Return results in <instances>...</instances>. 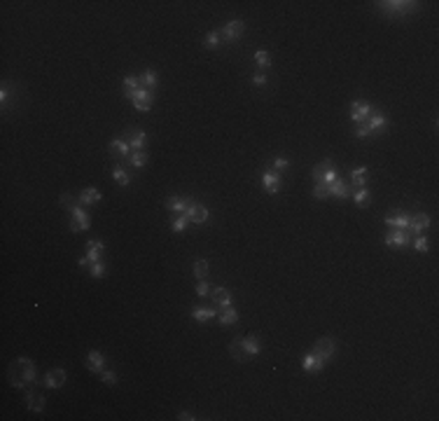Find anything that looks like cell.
<instances>
[{
  "mask_svg": "<svg viewBox=\"0 0 439 421\" xmlns=\"http://www.w3.org/2000/svg\"><path fill=\"white\" fill-rule=\"evenodd\" d=\"M330 194L332 196H337V199H348L351 196V190H348V185H346L344 180H334V182H330Z\"/></svg>",
  "mask_w": 439,
  "mask_h": 421,
  "instance_id": "25",
  "label": "cell"
},
{
  "mask_svg": "<svg viewBox=\"0 0 439 421\" xmlns=\"http://www.w3.org/2000/svg\"><path fill=\"white\" fill-rule=\"evenodd\" d=\"M110 152L115 154L117 160H126L131 154V146L126 143V140H122V138H115L112 143H110Z\"/></svg>",
  "mask_w": 439,
  "mask_h": 421,
  "instance_id": "20",
  "label": "cell"
},
{
  "mask_svg": "<svg viewBox=\"0 0 439 421\" xmlns=\"http://www.w3.org/2000/svg\"><path fill=\"white\" fill-rule=\"evenodd\" d=\"M101 377H103V382H105V384H117V374L115 372H110V370H105V372H101Z\"/></svg>",
  "mask_w": 439,
  "mask_h": 421,
  "instance_id": "44",
  "label": "cell"
},
{
  "mask_svg": "<svg viewBox=\"0 0 439 421\" xmlns=\"http://www.w3.org/2000/svg\"><path fill=\"white\" fill-rule=\"evenodd\" d=\"M103 363H105V358H103L101 351H89L86 354V368H89V372H103Z\"/></svg>",
  "mask_w": 439,
  "mask_h": 421,
  "instance_id": "21",
  "label": "cell"
},
{
  "mask_svg": "<svg viewBox=\"0 0 439 421\" xmlns=\"http://www.w3.org/2000/svg\"><path fill=\"white\" fill-rule=\"evenodd\" d=\"M101 253H103V241L91 239L89 244H86V255L79 260V264H94V262H98Z\"/></svg>",
  "mask_w": 439,
  "mask_h": 421,
  "instance_id": "10",
  "label": "cell"
},
{
  "mask_svg": "<svg viewBox=\"0 0 439 421\" xmlns=\"http://www.w3.org/2000/svg\"><path fill=\"white\" fill-rule=\"evenodd\" d=\"M383 241H386V246H390V248H393V246H395V248L397 246H407V244L411 241V234L407 232V230H390V232L386 234V239H383Z\"/></svg>",
  "mask_w": 439,
  "mask_h": 421,
  "instance_id": "11",
  "label": "cell"
},
{
  "mask_svg": "<svg viewBox=\"0 0 439 421\" xmlns=\"http://www.w3.org/2000/svg\"><path fill=\"white\" fill-rule=\"evenodd\" d=\"M255 64H257L259 68H269V66H271L269 52H264V50H257V52H255Z\"/></svg>",
  "mask_w": 439,
  "mask_h": 421,
  "instance_id": "36",
  "label": "cell"
},
{
  "mask_svg": "<svg viewBox=\"0 0 439 421\" xmlns=\"http://www.w3.org/2000/svg\"><path fill=\"white\" fill-rule=\"evenodd\" d=\"M138 80H140V87L150 89V92L157 87V73L154 70H143V73L138 75Z\"/></svg>",
  "mask_w": 439,
  "mask_h": 421,
  "instance_id": "27",
  "label": "cell"
},
{
  "mask_svg": "<svg viewBox=\"0 0 439 421\" xmlns=\"http://www.w3.org/2000/svg\"><path fill=\"white\" fill-rule=\"evenodd\" d=\"M234 320H238V312H236V309H231V306H227V309H222V316H220V323H222V326H231Z\"/></svg>",
  "mask_w": 439,
  "mask_h": 421,
  "instance_id": "31",
  "label": "cell"
},
{
  "mask_svg": "<svg viewBox=\"0 0 439 421\" xmlns=\"http://www.w3.org/2000/svg\"><path fill=\"white\" fill-rule=\"evenodd\" d=\"M313 196H316V199H327V196H330V185H327V182H316Z\"/></svg>",
  "mask_w": 439,
  "mask_h": 421,
  "instance_id": "38",
  "label": "cell"
},
{
  "mask_svg": "<svg viewBox=\"0 0 439 421\" xmlns=\"http://www.w3.org/2000/svg\"><path fill=\"white\" fill-rule=\"evenodd\" d=\"M372 196H369V190L367 188H360L358 192H353V202H355V206H365V204L369 202Z\"/></svg>",
  "mask_w": 439,
  "mask_h": 421,
  "instance_id": "34",
  "label": "cell"
},
{
  "mask_svg": "<svg viewBox=\"0 0 439 421\" xmlns=\"http://www.w3.org/2000/svg\"><path fill=\"white\" fill-rule=\"evenodd\" d=\"M189 202H192V199H182V196H168V199H166V210H171V213H178V216H182V213L187 210Z\"/></svg>",
  "mask_w": 439,
  "mask_h": 421,
  "instance_id": "18",
  "label": "cell"
},
{
  "mask_svg": "<svg viewBox=\"0 0 439 421\" xmlns=\"http://www.w3.org/2000/svg\"><path fill=\"white\" fill-rule=\"evenodd\" d=\"M313 354H318L323 360H330V358L337 354V344H334L332 337H320V340L316 342V346H313Z\"/></svg>",
  "mask_w": 439,
  "mask_h": 421,
  "instance_id": "7",
  "label": "cell"
},
{
  "mask_svg": "<svg viewBox=\"0 0 439 421\" xmlns=\"http://www.w3.org/2000/svg\"><path fill=\"white\" fill-rule=\"evenodd\" d=\"M105 269H108V267H105V262L98 260V262H94V264H91V269H89V272H91V276H96V278H98V276L105 274Z\"/></svg>",
  "mask_w": 439,
  "mask_h": 421,
  "instance_id": "41",
  "label": "cell"
},
{
  "mask_svg": "<svg viewBox=\"0 0 439 421\" xmlns=\"http://www.w3.org/2000/svg\"><path fill=\"white\" fill-rule=\"evenodd\" d=\"M215 316H217V306H215V309H203V306L192 309V318L201 320V323H206V320H210V318H215Z\"/></svg>",
  "mask_w": 439,
  "mask_h": 421,
  "instance_id": "26",
  "label": "cell"
},
{
  "mask_svg": "<svg viewBox=\"0 0 439 421\" xmlns=\"http://www.w3.org/2000/svg\"><path fill=\"white\" fill-rule=\"evenodd\" d=\"M288 164H290V162L285 160V157H276V160H274V171H285V168H288Z\"/></svg>",
  "mask_w": 439,
  "mask_h": 421,
  "instance_id": "43",
  "label": "cell"
},
{
  "mask_svg": "<svg viewBox=\"0 0 439 421\" xmlns=\"http://www.w3.org/2000/svg\"><path fill=\"white\" fill-rule=\"evenodd\" d=\"M355 136H358V138H367V136H369L367 124H365V122H362V124H358V129H355Z\"/></svg>",
  "mask_w": 439,
  "mask_h": 421,
  "instance_id": "48",
  "label": "cell"
},
{
  "mask_svg": "<svg viewBox=\"0 0 439 421\" xmlns=\"http://www.w3.org/2000/svg\"><path fill=\"white\" fill-rule=\"evenodd\" d=\"M126 143L131 146V152H136V150H145L147 146V134L145 131H138V129H129L126 131Z\"/></svg>",
  "mask_w": 439,
  "mask_h": 421,
  "instance_id": "13",
  "label": "cell"
},
{
  "mask_svg": "<svg viewBox=\"0 0 439 421\" xmlns=\"http://www.w3.org/2000/svg\"><path fill=\"white\" fill-rule=\"evenodd\" d=\"M194 290H196V295H199V298H206V295H208V284H206V278H201V281H196Z\"/></svg>",
  "mask_w": 439,
  "mask_h": 421,
  "instance_id": "42",
  "label": "cell"
},
{
  "mask_svg": "<svg viewBox=\"0 0 439 421\" xmlns=\"http://www.w3.org/2000/svg\"><path fill=\"white\" fill-rule=\"evenodd\" d=\"M136 89H140V80H138L136 75H126V78H124V92L131 94V92H136Z\"/></svg>",
  "mask_w": 439,
  "mask_h": 421,
  "instance_id": "35",
  "label": "cell"
},
{
  "mask_svg": "<svg viewBox=\"0 0 439 421\" xmlns=\"http://www.w3.org/2000/svg\"><path fill=\"white\" fill-rule=\"evenodd\" d=\"M231 356L236 358V360H248V358L257 356L259 351H262V342H259L257 334H245V337H236V340L231 342Z\"/></svg>",
  "mask_w": 439,
  "mask_h": 421,
  "instance_id": "2",
  "label": "cell"
},
{
  "mask_svg": "<svg viewBox=\"0 0 439 421\" xmlns=\"http://www.w3.org/2000/svg\"><path fill=\"white\" fill-rule=\"evenodd\" d=\"M126 96L133 101V108L140 110V112H147V110L152 108V101H154V94L145 87L136 89V92H131V94H126Z\"/></svg>",
  "mask_w": 439,
  "mask_h": 421,
  "instance_id": "4",
  "label": "cell"
},
{
  "mask_svg": "<svg viewBox=\"0 0 439 421\" xmlns=\"http://www.w3.org/2000/svg\"><path fill=\"white\" fill-rule=\"evenodd\" d=\"M185 216L189 218V222H196V225H201V222H206L208 220V208L203 206V204H196L194 199L189 202L187 210H185Z\"/></svg>",
  "mask_w": 439,
  "mask_h": 421,
  "instance_id": "8",
  "label": "cell"
},
{
  "mask_svg": "<svg viewBox=\"0 0 439 421\" xmlns=\"http://www.w3.org/2000/svg\"><path fill=\"white\" fill-rule=\"evenodd\" d=\"M178 419H180V421H194L196 416H192L189 412H180V414H178Z\"/></svg>",
  "mask_w": 439,
  "mask_h": 421,
  "instance_id": "49",
  "label": "cell"
},
{
  "mask_svg": "<svg viewBox=\"0 0 439 421\" xmlns=\"http://www.w3.org/2000/svg\"><path fill=\"white\" fill-rule=\"evenodd\" d=\"M26 405H28V410H33V412H42L44 410V396L40 391H35V386L26 388Z\"/></svg>",
  "mask_w": 439,
  "mask_h": 421,
  "instance_id": "14",
  "label": "cell"
},
{
  "mask_svg": "<svg viewBox=\"0 0 439 421\" xmlns=\"http://www.w3.org/2000/svg\"><path fill=\"white\" fill-rule=\"evenodd\" d=\"M77 202L82 204V206H91V204H98V202H101V192H98L96 188H86V190H82V192H79Z\"/></svg>",
  "mask_w": 439,
  "mask_h": 421,
  "instance_id": "22",
  "label": "cell"
},
{
  "mask_svg": "<svg viewBox=\"0 0 439 421\" xmlns=\"http://www.w3.org/2000/svg\"><path fill=\"white\" fill-rule=\"evenodd\" d=\"M220 42H222V38H220V30H210L208 36H206V47H208V50H215Z\"/></svg>",
  "mask_w": 439,
  "mask_h": 421,
  "instance_id": "39",
  "label": "cell"
},
{
  "mask_svg": "<svg viewBox=\"0 0 439 421\" xmlns=\"http://www.w3.org/2000/svg\"><path fill=\"white\" fill-rule=\"evenodd\" d=\"M7 374H9V384L14 386V388H19V391H26V388L37 384V370H35V365H33V360H28V358L12 360Z\"/></svg>",
  "mask_w": 439,
  "mask_h": 421,
  "instance_id": "1",
  "label": "cell"
},
{
  "mask_svg": "<svg viewBox=\"0 0 439 421\" xmlns=\"http://www.w3.org/2000/svg\"><path fill=\"white\" fill-rule=\"evenodd\" d=\"M323 365H325V360L318 356V354H313V351H311V354H306V356H304V360H302V368L306 372H320V370H323Z\"/></svg>",
  "mask_w": 439,
  "mask_h": 421,
  "instance_id": "19",
  "label": "cell"
},
{
  "mask_svg": "<svg viewBox=\"0 0 439 421\" xmlns=\"http://www.w3.org/2000/svg\"><path fill=\"white\" fill-rule=\"evenodd\" d=\"M367 129H369V134H374V131H381L386 124H388V117H386V112H381V110H376L374 108V112L367 117Z\"/></svg>",
  "mask_w": 439,
  "mask_h": 421,
  "instance_id": "15",
  "label": "cell"
},
{
  "mask_svg": "<svg viewBox=\"0 0 439 421\" xmlns=\"http://www.w3.org/2000/svg\"><path fill=\"white\" fill-rule=\"evenodd\" d=\"M252 84H255V87H264V84H267V75H264V73H255V75H252Z\"/></svg>",
  "mask_w": 439,
  "mask_h": 421,
  "instance_id": "45",
  "label": "cell"
},
{
  "mask_svg": "<svg viewBox=\"0 0 439 421\" xmlns=\"http://www.w3.org/2000/svg\"><path fill=\"white\" fill-rule=\"evenodd\" d=\"M147 160H150V157H147L145 150H136V152L129 154V162H131V166L133 168H143L145 164H147Z\"/></svg>",
  "mask_w": 439,
  "mask_h": 421,
  "instance_id": "29",
  "label": "cell"
},
{
  "mask_svg": "<svg viewBox=\"0 0 439 421\" xmlns=\"http://www.w3.org/2000/svg\"><path fill=\"white\" fill-rule=\"evenodd\" d=\"M334 180H337V166H332L330 171L323 176V180L320 182H327V185H330V182H334Z\"/></svg>",
  "mask_w": 439,
  "mask_h": 421,
  "instance_id": "46",
  "label": "cell"
},
{
  "mask_svg": "<svg viewBox=\"0 0 439 421\" xmlns=\"http://www.w3.org/2000/svg\"><path fill=\"white\" fill-rule=\"evenodd\" d=\"M414 248H416L418 253H428V250H430V241L425 239V236H418V239L414 241Z\"/></svg>",
  "mask_w": 439,
  "mask_h": 421,
  "instance_id": "40",
  "label": "cell"
},
{
  "mask_svg": "<svg viewBox=\"0 0 439 421\" xmlns=\"http://www.w3.org/2000/svg\"><path fill=\"white\" fill-rule=\"evenodd\" d=\"M194 276H196V281H201V278L208 276V260H196L194 262Z\"/></svg>",
  "mask_w": 439,
  "mask_h": 421,
  "instance_id": "32",
  "label": "cell"
},
{
  "mask_svg": "<svg viewBox=\"0 0 439 421\" xmlns=\"http://www.w3.org/2000/svg\"><path fill=\"white\" fill-rule=\"evenodd\" d=\"M409 220H411V216L397 213V216H388V218H386V225L395 227V230H409Z\"/></svg>",
  "mask_w": 439,
  "mask_h": 421,
  "instance_id": "24",
  "label": "cell"
},
{
  "mask_svg": "<svg viewBox=\"0 0 439 421\" xmlns=\"http://www.w3.org/2000/svg\"><path fill=\"white\" fill-rule=\"evenodd\" d=\"M0 101H2V103H7V87H2V89H0Z\"/></svg>",
  "mask_w": 439,
  "mask_h": 421,
  "instance_id": "50",
  "label": "cell"
},
{
  "mask_svg": "<svg viewBox=\"0 0 439 421\" xmlns=\"http://www.w3.org/2000/svg\"><path fill=\"white\" fill-rule=\"evenodd\" d=\"M112 178H115V180L119 182V185H124V188H126V185L131 182V176L126 174V171H124L122 166H115V168H112Z\"/></svg>",
  "mask_w": 439,
  "mask_h": 421,
  "instance_id": "33",
  "label": "cell"
},
{
  "mask_svg": "<svg viewBox=\"0 0 439 421\" xmlns=\"http://www.w3.org/2000/svg\"><path fill=\"white\" fill-rule=\"evenodd\" d=\"M213 304H215L217 309H227V306H231V292L227 290V288H217V290L213 292Z\"/></svg>",
  "mask_w": 439,
  "mask_h": 421,
  "instance_id": "23",
  "label": "cell"
},
{
  "mask_svg": "<svg viewBox=\"0 0 439 421\" xmlns=\"http://www.w3.org/2000/svg\"><path fill=\"white\" fill-rule=\"evenodd\" d=\"M63 382H65V370H61V368L49 370L44 374V386H47V388H61Z\"/></svg>",
  "mask_w": 439,
  "mask_h": 421,
  "instance_id": "16",
  "label": "cell"
},
{
  "mask_svg": "<svg viewBox=\"0 0 439 421\" xmlns=\"http://www.w3.org/2000/svg\"><path fill=\"white\" fill-rule=\"evenodd\" d=\"M61 204H63V206H68V208H72V206H77V199H75V196H70V194H63L61 196Z\"/></svg>",
  "mask_w": 439,
  "mask_h": 421,
  "instance_id": "47",
  "label": "cell"
},
{
  "mask_svg": "<svg viewBox=\"0 0 439 421\" xmlns=\"http://www.w3.org/2000/svg\"><path fill=\"white\" fill-rule=\"evenodd\" d=\"M376 5L386 14H409L416 10V2H404V0H388V2H376Z\"/></svg>",
  "mask_w": 439,
  "mask_h": 421,
  "instance_id": "5",
  "label": "cell"
},
{
  "mask_svg": "<svg viewBox=\"0 0 439 421\" xmlns=\"http://www.w3.org/2000/svg\"><path fill=\"white\" fill-rule=\"evenodd\" d=\"M262 185H264V190H267L269 194H278L281 192V176L276 174L274 168H267L262 174Z\"/></svg>",
  "mask_w": 439,
  "mask_h": 421,
  "instance_id": "9",
  "label": "cell"
},
{
  "mask_svg": "<svg viewBox=\"0 0 439 421\" xmlns=\"http://www.w3.org/2000/svg\"><path fill=\"white\" fill-rule=\"evenodd\" d=\"M332 166H334V164H332V160H323L320 164H316V166H313V180L320 182V180H323V176L327 174Z\"/></svg>",
  "mask_w": 439,
  "mask_h": 421,
  "instance_id": "30",
  "label": "cell"
},
{
  "mask_svg": "<svg viewBox=\"0 0 439 421\" xmlns=\"http://www.w3.org/2000/svg\"><path fill=\"white\" fill-rule=\"evenodd\" d=\"M374 112V106H369V103H362V101H355L353 103V110H351V120L358 124L367 122V117Z\"/></svg>",
  "mask_w": 439,
  "mask_h": 421,
  "instance_id": "12",
  "label": "cell"
},
{
  "mask_svg": "<svg viewBox=\"0 0 439 421\" xmlns=\"http://www.w3.org/2000/svg\"><path fill=\"white\" fill-rule=\"evenodd\" d=\"M351 180H353V185L358 190L365 188V182H367V166H358L351 171Z\"/></svg>",
  "mask_w": 439,
  "mask_h": 421,
  "instance_id": "28",
  "label": "cell"
},
{
  "mask_svg": "<svg viewBox=\"0 0 439 421\" xmlns=\"http://www.w3.org/2000/svg\"><path fill=\"white\" fill-rule=\"evenodd\" d=\"M89 225H91V218H89V213L84 210V206H82V204L72 206L70 208V230L72 232H84V230H89Z\"/></svg>",
  "mask_w": 439,
  "mask_h": 421,
  "instance_id": "3",
  "label": "cell"
},
{
  "mask_svg": "<svg viewBox=\"0 0 439 421\" xmlns=\"http://www.w3.org/2000/svg\"><path fill=\"white\" fill-rule=\"evenodd\" d=\"M187 225H189V218L185 216V213H182V216H178V218L173 220V225H171V227H173V232H178V234H180V232H185V230H187Z\"/></svg>",
  "mask_w": 439,
  "mask_h": 421,
  "instance_id": "37",
  "label": "cell"
},
{
  "mask_svg": "<svg viewBox=\"0 0 439 421\" xmlns=\"http://www.w3.org/2000/svg\"><path fill=\"white\" fill-rule=\"evenodd\" d=\"M243 30H245V24L241 19H234V22L224 24V28L220 30V38H222L224 42H234V40H238V38L243 36Z\"/></svg>",
  "mask_w": 439,
  "mask_h": 421,
  "instance_id": "6",
  "label": "cell"
},
{
  "mask_svg": "<svg viewBox=\"0 0 439 421\" xmlns=\"http://www.w3.org/2000/svg\"><path fill=\"white\" fill-rule=\"evenodd\" d=\"M428 227H430V216H425V213H416L409 220V234H421Z\"/></svg>",
  "mask_w": 439,
  "mask_h": 421,
  "instance_id": "17",
  "label": "cell"
}]
</instances>
